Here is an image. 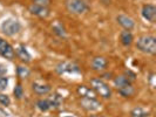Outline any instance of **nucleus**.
<instances>
[{
  "label": "nucleus",
  "mask_w": 156,
  "mask_h": 117,
  "mask_svg": "<svg viewBox=\"0 0 156 117\" xmlns=\"http://www.w3.org/2000/svg\"><path fill=\"white\" fill-rule=\"evenodd\" d=\"M90 88L94 90V93L99 95L100 97L108 100L112 97V89L108 86V83H106L102 78L94 77L90 80Z\"/></svg>",
  "instance_id": "nucleus-3"
},
{
  "label": "nucleus",
  "mask_w": 156,
  "mask_h": 117,
  "mask_svg": "<svg viewBox=\"0 0 156 117\" xmlns=\"http://www.w3.org/2000/svg\"><path fill=\"white\" fill-rule=\"evenodd\" d=\"M8 86V78L6 76H0V90H5Z\"/></svg>",
  "instance_id": "nucleus-24"
},
{
  "label": "nucleus",
  "mask_w": 156,
  "mask_h": 117,
  "mask_svg": "<svg viewBox=\"0 0 156 117\" xmlns=\"http://www.w3.org/2000/svg\"><path fill=\"white\" fill-rule=\"evenodd\" d=\"M55 70L58 71V74L62 75V74H73V73H80V68L79 66H76L75 63H72V62H60Z\"/></svg>",
  "instance_id": "nucleus-8"
},
{
  "label": "nucleus",
  "mask_w": 156,
  "mask_h": 117,
  "mask_svg": "<svg viewBox=\"0 0 156 117\" xmlns=\"http://www.w3.org/2000/svg\"><path fill=\"white\" fill-rule=\"evenodd\" d=\"M125 76L128 78L130 82H134V81L136 80V76H135V74H134V73H132V71H129V70H128V71H126Z\"/></svg>",
  "instance_id": "nucleus-26"
},
{
  "label": "nucleus",
  "mask_w": 156,
  "mask_h": 117,
  "mask_svg": "<svg viewBox=\"0 0 156 117\" xmlns=\"http://www.w3.org/2000/svg\"><path fill=\"white\" fill-rule=\"evenodd\" d=\"M16 55L23 61V62L25 63H28V62H31V59H32V56L31 54L28 53V50L26 49V47L23 46V45H19V46L16 48Z\"/></svg>",
  "instance_id": "nucleus-14"
},
{
  "label": "nucleus",
  "mask_w": 156,
  "mask_h": 117,
  "mask_svg": "<svg viewBox=\"0 0 156 117\" xmlns=\"http://www.w3.org/2000/svg\"><path fill=\"white\" fill-rule=\"evenodd\" d=\"M1 31L7 36H14L21 31V25L16 19H6L1 23Z\"/></svg>",
  "instance_id": "nucleus-5"
},
{
  "label": "nucleus",
  "mask_w": 156,
  "mask_h": 117,
  "mask_svg": "<svg viewBox=\"0 0 156 117\" xmlns=\"http://www.w3.org/2000/svg\"><path fill=\"white\" fill-rule=\"evenodd\" d=\"M52 29H53V32L58 36H60V38H65L66 36V31H65V28H63V26L61 23H55L54 26L52 27Z\"/></svg>",
  "instance_id": "nucleus-21"
},
{
  "label": "nucleus",
  "mask_w": 156,
  "mask_h": 117,
  "mask_svg": "<svg viewBox=\"0 0 156 117\" xmlns=\"http://www.w3.org/2000/svg\"><path fill=\"white\" fill-rule=\"evenodd\" d=\"M13 94H14V96H16V100H21L23 96V86L20 84V83H16V87H14V89H13Z\"/></svg>",
  "instance_id": "nucleus-22"
},
{
  "label": "nucleus",
  "mask_w": 156,
  "mask_h": 117,
  "mask_svg": "<svg viewBox=\"0 0 156 117\" xmlns=\"http://www.w3.org/2000/svg\"><path fill=\"white\" fill-rule=\"evenodd\" d=\"M88 117H107V116H103V115H90Z\"/></svg>",
  "instance_id": "nucleus-28"
},
{
  "label": "nucleus",
  "mask_w": 156,
  "mask_h": 117,
  "mask_svg": "<svg viewBox=\"0 0 156 117\" xmlns=\"http://www.w3.org/2000/svg\"><path fill=\"white\" fill-rule=\"evenodd\" d=\"M80 105L81 108L86 111H96L101 108V103L96 98H87V97H81L80 100Z\"/></svg>",
  "instance_id": "nucleus-7"
},
{
  "label": "nucleus",
  "mask_w": 156,
  "mask_h": 117,
  "mask_svg": "<svg viewBox=\"0 0 156 117\" xmlns=\"http://www.w3.org/2000/svg\"><path fill=\"white\" fill-rule=\"evenodd\" d=\"M130 117H149L150 112L142 107H135L130 110Z\"/></svg>",
  "instance_id": "nucleus-18"
},
{
  "label": "nucleus",
  "mask_w": 156,
  "mask_h": 117,
  "mask_svg": "<svg viewBox=\"0 0 156 117\" xmlns=\"http://www.w3.org/2000/svg\"><path fill=\"white\" fill-rule=\"evenodd\" d=\"M114 86L116 88L117 93L126 98L133 97L136 93L135 87L133 86V82H130L125 75H119L114 78Z\"/></svg>",
  "instance_id": "nucleus-1"
},
{
  "label": "nucleus",
  "mask_w": 156,
  "mask_h": 117,
  "mask_svg": "<svg viewBox=\"0 0 156 117\" xmlns=\"http://www.w3.org/2000/svg\"><path fill=\"white\" fill-rule=\"evenodd\" d=\"M136 48L144 53V54L149 55H155L156 53V39L153 35H141L137 38L136 42H135Z\"/></svg>",
  "instance_id": "nucleus-2"
},
{
  "label": "nucleus",
  "mask_w": 156,
  "mask_h": 117,
  "mask_svg": "<svg viewBox=\"0 0 156 117\" xmlns=\"http://www.w3.org/2000/svg\"><path fill=\"white\" fill-rule=\"evenodd\" d=\"M66 9L72 14H83L89 11V5L85 0H66L65 1Z\"/></svg>",
  "instance_id": "nucleus-4"
},
{
  "label": "nucleus",
  "mask_w": 156,
  "mask_h": 117,
  "mask_svg": "<svg viewBox=\"0 0 156 117\" xmlns=\"http://www.w3.org/2000/svg\"><path fill=\"white\" fill-rule=\"evenodd\" d=\"M0 104L4 107H8L11 104V98L6 94H0Z\"/></svg>",
  "instance_id": "nucleus-23"
},
{
  "label": "nucleus",
  "mask_w": 156,
  "mask_h": 117,
  "mask_svg": "<svg viewBox=\"0 0 156 117\" xmlns=\"http://www.w3.org/2000/svg\"><path fill=\"white\" fill-rule=\"evenodd\" d=\"M76 93L80 97H87V98H96V94L90 87H87L85 84H81L76 88Z\"/></svg>",
  "instance_id": "nucleus-15"
},
{
  "label": "nucleus",
  "mask_w": 156,
  "mask_h": 117,
  "mask_svg": "<svg viewBox=\"0 0 156 117\" xmlns=\"http://www.w3.org/2000/svg\"><path fill=\"white\" fill-rule=\"evenodd\" d=\"M48 101H49V104H51V108H52V109H58V108H60V105L62 104L63 97L60 94L54 93L52 96H49Z\"/></svg>",
  "instance_id": "nucleus-17"
},
{
  "label": "nucleus",
  "mask_w": 156,
  "mask_h": 117,
  "mask_svg": "<svg viewBox=\"0 0 156 117\" xmlns=\"http://www.w3.org/2000/svg\"><path fill=\"white\" fill-rule=\"evenodd\" d=\"M6 73H7V68H6L4 64L0 63V76H4Z\"/></svg>",
  "instance_id": "nucleus-27"
},
{
  "label": "nucleus",
  "mask_w": 156,
  "mask_h": 117,
  "mask_svg": "<svg viewBox=\"0 0 156 117\" xmlns=\"http://www.w3.org/2000/svg\"><path fill=\"white\" fill-rule=\"evenodd\" d=\"M108 66V61L103 56H95L92 60V69L95 71H103Z\"/></svg>",
  "instance_id": "nucleus-12"
},
{
  "label": "nucleus",
  "mask_w": 156,
  "mask_h": 117,
  "mask_svg": "<svg viewBox=\"0 0 156 117\" xmlns=\"http://www.w3.org/2000/svg\"><path fill=\"white\" fill-rule=\"evenodd\" d=\"M32 89L34 94L39 95V96H44V95H47V94L51 93L52 88L49 84H45V83H39V82H34L32 84Z\"/></svg>",
  "instance_id": "nucleus-13"
},
{
  "label": "nucleus",
  "mask_w": 156,
  "mask_h": 117,
  "mask_svg": "<svg viewBox=\"0 0 156 117\" xmlns=\"http://www.w3.org/2000/svg\"><path fill=\"white\" fill-rule=\"evenodd\" d=\"M32 4H35V5H41V6H49L52 0H31Z\"/></svg>",
  "instance_id": "nucleus-25"
},
{
  "label": "nucleus",
  "mask_w": 156,
  "mask_h": 117,
  "mask_svg": "<svg viewBox=\"0 0 156 117\" xmlns=\"http://www.w3.org/2000/svg\"><path fill=\"white\" fill-rule=\"evenodd\" d=\"M116 21L126 31H132L134 27H135V21H134L130 16L126 15V14H119L116 16Z\"/></svg>",
  "instance_id": "nucleus-11"
},
{
  "label": "nucleus",
  "mask_w": 156,
  "mask_h": 117,
  "mask_svg": "<svg viewBox=\"0 0 156 117\" xmlns=\"http://www.w3.org/2000/svg\"><path fill=\"white\" fill-rule=\"evenodd\" d=\"M37 108H38L41 112H46V111L52 109L48 98H40V100H38V101H37Z\"/></svg>",
  "instance_id": "nucleus-19"
},
{
  "label": "nucleus",
  "mask_w": 156,
  "mask_h": 117,
  "mask_svg": "<svg viewBox=\"0 0 156 117\" xmlns=\"http://www.w3.org/2000/svg\"><path fill=\"white\" fill-rule=\"evenodd\" d=\"M28 11L31 12V14L38 16V18H41V19H46L51 13L49 8L47 6H41V5H35V4H32L28 7Z\"/></svg>",
  "instance_id": "nucleus-10"
},
{
  "label": "nucleus",
  "mask_w": 156,
  "mask_h": 117,
  "mask_svg": "<svg viewBox=\"0 0 156 117\" xmlns=\"http://www.w3.org/2000/svg\"><path fill=\"white\" fill-rule=\"evenodd\" d=\"M141 14L143 19H146L149 22H155L156 21V7L153 4H146L142 6Z\"/></svg>",
  "instance_id": "nucleus-9"
},
{
  "label": "nucleus",
  "mask_w": 156,
  "mask_h": 117,
  "mask_svg": "<svg viewBox=\"0 0 156 117\" xmlns=\"http://www.w3.org/2000/svg\"><path fill=\"white\" fill-rule=\"evenodd\" d=\"M134 41V35L130 31H122L120 33V42L125 47H129Z\"/></svg>",
  "instance_id": "nucleus-16"
},
{
  "label": "nucleus",
  "mask_w": 156,
  "mask_h": 117,
  "mask_svg": "<svg viewBox=\"0 0 156 117\" xmlns=\"http://www.w3.org/2000/svg\"><path fill=\"white\" fill-rule=\"evenodd\" d=\"M0 56L7 59L9 61H12L16 56V52L14 48L8 43L6 40H4L2 38H0Z\"/></svg>",
  "instance_id": "nucleus-6"
},
{
  "label": "nucleus",
  "mask_w": 156,
  "mask_h": 117,
  "mask_svg": "<svg viewBox=\"0 0 156 117\" xmlns=\"http://www.w3.org/2000/svg\"><path fill=\"white\" fill-rule=\"evenodd\" d=\"M16 74H18V76L20 78H26L30 76L31 71H30V69L27 67H25V66H18L16 67Z\"/></svg>",
  "instance_id": "nucleus-20"
}]
</instances>
